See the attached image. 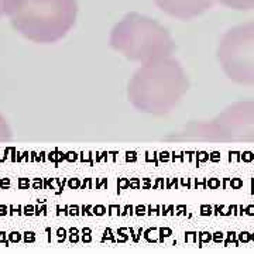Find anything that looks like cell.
Here are the masks:
<instances>
[{
	"mask_svg": "<svg viewBox=\"0 0 254 254\" xmlns=\"http://www.w3.org/2000/svg\"><path fill=\"white\" fill-rule=\"evenodd\" d=\"M190 89V79L180 61L173 57L141 64L127 86L133 108L145 115L171 113Z\"/></svg>",
	"mask_w": 254,
	"mask_h": 254,
	"instance_id": "cell-1",
	"label": "cell"
},
{
	"mask_svg": "<svg viewBox=\"0 0 254 254\" xmlns=\"http://www.w3.org/2000/svg\"><path fill=\"white\" fill-rule=\"evenodd\" d=\"M187 136L210 141L254 140V103H239L210 123L187 127Z\"/></svg>",
	"mask_w": 254,
	"mask_h": 254,
	"instance_id": "cell-5",
	"label": "cell"
},
{
	"mask_svg": "<svg viewBox=\"0 0 254 254\" xmlns=\"http://www.w3.org/2000/svg\"><path fill=\"white\" fill-rule=\"evenodd\" d=\"M13 28L38 44H53L66 36L78 16L76 0H7Z\"/></svg>",
	"mask_w": 254,
	"mask_h": 254,
	"instance_id": "cell-2",
	"label": "cell"
},
{
	"mask_svg": "<svg viewBox=\"0 0 254 254\" xmlns=\"http://www.w3.org/2000/svg\"><path fill=\"white\" fill-rule=\"evenodd\" d=\"M223 6L233 10H254V0H219Z\"/></svg>",
	"mask_w": 254,
	"mask_h": 254,
	"instance_id": "cell-7",
	"label": "cell"
},
{
	"mask_svg": "<svg viewBox=\"0 0 254 254\" xmlns=\"http://www.w3.org/2000/svg\"><path fill=\"white\" fill-rule=\"evenodd\" d=\"M110 46L127 60L147 64L171 57L175 50L170 31L154 18L128 13L115 24Z\"/></svg>",
	"mask_w": 254,
	"mask_h": 254,
	"instance_id": "cell-3",
	"label": "cell"
},
{
	"mask_svg": "<svg viewBox=\"0 0 254 254\" xmlns=\"http://www.w3.org/2000/svg\"><path fill=\"white\" fill-rule=\"evenodd\" d=\"M11 140V128L7 120L0 115V143H6Z\"/></svg>",
	"mask_w": 254,
	"mask_h": 254,
	"instance_id": "cell-8",
	"label": "cell"
},
{
	"mask_svg": "<svg viewBox=\"0 0 254 254\" xmlns=\"http://www.w3.org/2000/svg\"><path fill=\"white\" fill-rule=\"evenodd\" d=\"M6 1L7 0H0V17L6 13Z\"/></svg>",
	"mask_w": 254,
	"mask_h": 254,
	"instance_id": "cell-9",
	"label": "cell"
},
{
	"mask_svg": "<svg viewBox=\"0 0 254 254\" xmlns=\"http://www.w3.org/2000/svg\"><path fill=\"white\" fill-rule=\"evenodd\" d=\"M218 0H155L164 13L180 20H190L213 7Z\"/></svg>",
	"mask_w": 254,
	"mask_h": 254,
	"instance_id": "cell-6",
	"label": "cell"
},
{
	"mask_svg": "<svg viewBox=\"0 0 254 254\" xmlns=\"http://www.w3.org/2000/svg\"><path fill=\"white\" fill-rule=\"evenodd\" d=\"M216 58L230 81L254 86V21L227 30L219 41Z\"/></svg>",
	"mask_w": 254,
	"mask_h": 254,
	"instance_id": "cell-4",
	"label": "cell"
}]
</instances>
